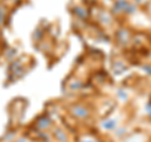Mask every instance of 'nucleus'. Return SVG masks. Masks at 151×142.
I'll use <instances>...</instances> for the list:
<instances>
[{
	"label": "nucleus",
	"mask_w": 151,
	"mask_h": 142,
	"mask_svg": "<svg viewBox=\"0 0 151 142\" xmlns=\"http://www.w3.org/2000/svg\"><path fill=\"white\" fill-rule=\"evenodd\" d=\"M5 15H6V11L1 5H0V25L5 23Z\"/></svg>",
	"instance_id": "obj_7"
},
{
	"label": "nucleus",
	"mask_w": 151,
	"mask_h": 142,
	"mask_svg": "<svg viewBox=\"0 0 151 142\" xmlns=\"http://www.w3.org/2000/svg\"><path fill=\"white\" fill-rule=\"evenodd\" d=\"M72 14L77 19H81V20H86V19L88 18L87 8H84L82 5H74L73 9H72Z\"/></svg>",
	"instance_id": "obj_3"
},
{
	"label": "nucleus",
	"mask_w": 151,
	"mask_h": 142,
	"mask_svg": "<svg viewBox=\"0 0 151 142\" xmlns=\"http://www.w3.org/2000/svg\"><path fill=\"white\" fill-rule=\"evenodd\" d=\"M119 126V118H106L101 122V127L106 131H113Z\"/></svg>",
	"instance_id": "obj_4"
},
{
	"label": "nucleus",
	"mask_w": 151,
	"mask_h": 142,
	"mask_svg": "<svg viewBox=\"0 0 151 142\" xmlns=\"http://www.w3.org/2000/svg\"><path fill=\"white\" fill-rule=\"evenodd\" d=\"M43 35H44V30H42L40 28H37V29L34 30V33H33V39H34V42H40L42 39H43Z\"/></svg>",
	"instance_id": "obj_6"
},
{
	"label": "nucleus",
	"mask_w": 151,
	"mask_h": 142,
	"mask_svg": "<svg viewBox=\"0 0 151 142\" xmlns=\"http://www.w3.org/2000/svg\"><path fill=\"white\" fill-rule=\"evenodd\" d=\"M53 136L58 142H67L68 141V137H67V135H65V131L59 128V127H55V128L53 130Z\"/></svg>",
	"instance_id": "obj_5"
},
{
	"label": "nucleus",
	"mask_w": 151,
	"mask_h": 142,
	"mask_svg": "<svg viewBox=\"0 0 151 142\" xmlns=\"http://www.w3.org/2000/svg\"><path fill=\"white\" fill-rule=\"evenodd\" d=\"M34 126L37 130H40V131H48L49 128H52V126H53V121H52V118L45 115V113H42L39 115L35 121H34Z\"/></svg>",
	"instance_id": "obj_2"
},
{
	"label": "nucleus",
	"mask_w": 151,
	"mask_h": 142,
	"mask_svg": "<svg viewBox=\"0 0 151 142\" xmlns=\"http://www.w3.org/2000/svg\"><path fill=\"white\" fill-rule=\"evenodd\" d=\"M81 142H96L94 140H91V138H84V140H82Z\"/></svg>",
	"instance_id": "obj_8"
},
{
	"label": "nucleus",
	"mask_w": 151,
	"mask_h": 142,
	"mask_svg": "<svg viewBox=\"0 0 151 142\" xmlns=\"http://www.w3.org/2000/svg\"><path fill=\"white\" fill-rule=\"evenodd\" d=\"M69 113L74 118H78V120H87L89 115H91L88 108L84 107L83 105H79V103H73L69 107Z\"/></svg>",
	"instance_id": "obj_1"
}]
</instances>
